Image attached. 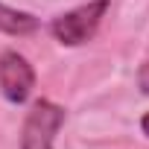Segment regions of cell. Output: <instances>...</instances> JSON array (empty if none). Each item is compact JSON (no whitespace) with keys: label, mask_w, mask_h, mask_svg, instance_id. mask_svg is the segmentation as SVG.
Here are the masks:
<instances>
[{"label":"cell","mask_w":149,"mask_h":149,"mask_svg":"<svg viewBox=\"0 0 149 149\" xmlns=\"http://www.w3.org/2000/svg\"><path fill=\"white\" fill-rule=\"evenodd\" d=\"M108 6H111L108 0H88V3L70 9V12H64V15H58V18L50 24L53 38H56L58 44H64V47L88 44V41L97 35V29H100V24H102Z\"/></svg>","instance_id":"cell-1"},{"label":"cell","mask_w":149,"mask_h":149,"mask_svg":"<svg viewBox=\"0 0 149 149\" xmlns=\"http://www.w3.org/2000/svg\"><path fill=\"white\" fill-rule=\"evenodd\" d=\"M64 126V108L53 100H35L21 129V149H53L58 129Z\"/></svg>","instance_id":"cell-2"},{"label":"cell","mask_w":149,"mask_h":149,"mask_svg":"<svg viewBox=\"0 0 149 149\" xmlns=\"http://www.w3.org/2000/svg\"><path fill=\"white\" fill-rule=\"evenodd\" d=\"M35 88V70L18 50L0 53V91L12 105H24Z\"/></svg>","instance_id":"cell-3"},{"label":"cell","mask_w":149,"mask_h":149,"mask_svg":"<svg viewBox=\"0 0 149 149\" xmlns=\"http://www.w3.org/2000/svg\"><path fill=\"white\" fill-rule=\"evenodd\" d=\"M38 26L41 24L35 15L0 3V35H32V32H38Z\"/></svg>","instance_id":"cell-4"},{"label":"cell","mask_w":149,"mask_h":149,"mask_svg":"<svg viewBox=\"0 0 149 149\" xmlns=\"http://www.w3.org/2000/svg\"><path fill=\"white\" fill-rule=\"evenodd\" d=\"M137 85H140V91L149 97V61H143L140 70H137Z\"/></svg>","instance_id":"cell-5"},{"label":"cell","mask_w":149,"mask_h":149,"mask_svg":"<svg viewBox=\"0 0 149 149\" xmlns=\"http://www.w3.org/2000/svg\"><path fill=\"white\" fill-rule=\"evenodd\" d=\"M140 132H143V134L149 137V111H146V114L140 117Z\"/></svg>","instance_id":"cell-6"}]
</instances>
